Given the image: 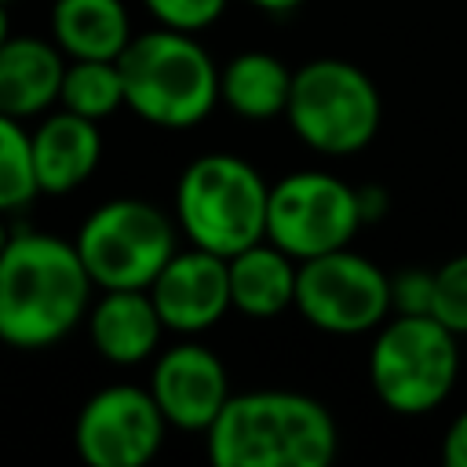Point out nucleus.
<instances>
[{
  "label": "nucleus",
  "instance_id": "1",
  "mask_svg": "<svg viewBox=\"0 0 467 467\" xmlns=\"http://www.w3.org/2000/svg\"><path fill=\"white\" fill-rule=\"evenodd\" d=\"M91 288L73 241L44 230L11 234L0 252V343L15 350L58 343L88 317Z\"/></svg>",
  "mask_w": 467,
  "mask_h": 467
},
{
  "label": "nucleus",
  "instance_id": "2",
  "mask_svg": "<svg viewBox=\"0 0 467 467\" xmlns=\"http://www.w3.org/2000/svg\"><path fill=\"white\" fill-rule=\"evenodd\" d=\"M215 467H325L339 449L332 412L299 390L230 394L204 431Z\"/></svg>",
  "mask_w": 467,
  "mask_h": 467
},
{
  "label": "nucleus",
  "instance_id": "3",
  "mask_svg": "<svg viewBox=\"0 0 467 467\" xmlns=\"http://www.w3.org/2000/svg\"><path fill=\"white\" fill-rule=\"evenodd\" d=\"M124 106L168 131L201 124L219 102V66L182 29H150L128 40L120 51Z\"/></svg>",
  "mask_w": 467,
  "mask_h": 467
},
{
  "label": "nucleus",
  "instance_id": "4",
  "mask_svg": "<svg viewBox=\"0 0 467 467\" xmlns=\"http://www.w3.org/2000/svg\"><path fill=\"white\" fill-rule=\"evenodd\" d=\"M270 186L255 164L234 153H204L190 161L175 182V223L190 244L215 255L266 241Z\"/></svg>",
  "mask_w": 467,
  "mask_h": 467
},
{
  "label": "nucleus",
  "instance_id": "5",
  "mask_svg": "<svg viewBox=\"0 0 467 467\" xmlns=\"http://www.w3.org/2000/svg\"><path fill=\"white\" fill-rule=\"evenodd\" d=\"M434 314H394L376 328L368 350V383L383 409L423 416L438 409L460 376V347Z\"/></svg>",
  "mask_w": 467,
  "mask_h": 467
},
{
  "label": "nucleus",
  "instance_id": "6",
  "mask_svg": "<svg viewBox=\"0 0 467 467\" xmlns=\"http://www.w3.org/2000/svg\"><path fill=\"white\" fill-rule=\"evenodd\" d=\"M383 102L372 77L347 58H310L292 73L285 120L325 157L361 153L379 131Z\"/></svg>",
  "mask_w": 467,
  "mask_h": 467
},
{
  "label": "nucleus",
  "instance_id": "7",
  "mask_svg": "<svg viewBox=\"0 0 467 467\" xmlns=\"http://www.w3.org/2000/svg\"><path fill=\"white\" fill-rule=\"evenodd\" d=\"M175 226L153 201L113 197L80 223L73 244L95 288H150L175 255Z\"/></svg>",
  "mask_w": 467,
  "mask_h": 467
},
{
  "label": "nucleus",
  "instance_id": "8",
  "mask_svg": "<svg viewBox=\"0 0 467 467\" xmlns=\"http://www.w3.org/2000/svg\"><path fill=\"white\" fill-rule=\"evenodd\" d=\"M361 223L358 190L328 171H288L270 186L266 241L296 263L347 248Z\"/></svg>",
  "mask_w": 467,
  "mask_h": 467
},
{
  "label": "nucleus",
  "instance_id": "9",
  "mask_svg": "<svg viewBox=\"0 0 467 467\" xmlns=\"http://www.w3.org/2000/svg\"><path fill=\"white\" fill-rule=\"evenodd\" d=\"M296 310L306 325L328 336L376 332L390 310V277L368 259L347 248L314 255L299 263Z\"/></svg>",
  "mask_w": 467,
  "mask_h": 467
},
{
  "label": "nucleus",
  "instance_id": "10",
  "mask_svg": "<svg viewBox=\"0 0 467 467\" xmlns=\"http://www.w3.org/2000/svg\"><path fill=\"white\" fill-rule=\"evenodd\" d=\"M164 434L168 420L150 387L131 383L95 390L73 420V445L91 467H142L161 452Z\"/></svg>",
  "mask_w": 467,
  "mask_h": 467
},
{
  "label": "nucleus",
  "instance_id": "11",
  "mask_svg": "<svg viewBox=\"0 0 467 467\" xmlns=\"http://www.w3.org/2000/svg\"><path fill=\"white\" fill-rule=\"evenodd\" d=\"M146 292L153 296L164 328L179 336L208 332L226 317V310H234L226 255H215L197 244H190L186 252L175 248V255L164 263V270Z\"/></svg>",
  "mask_w": 467,
  "mask_h": 467
},
{
  "label": "nucleus",
  "instance_id": "12",
  "mask_svg": "<svg viewBox=\"0 0 467 467\" xmlns=\"http://www.w3.org/2000/svg\"><path fill=\"white\" fill-rule=\"evenodd\" d=\"M150 394L161 405L168 427L204 434L230 398V376L215 350L186 339L153 361Z\"/></svg>",
  "mask_w": 467,
  "mask_h": 467
},
{
  "label": "nucleus",
  "instance_id": "13",
  "mask_svg": "<svg viewBox=\"0 0 467 467\" xmlns=\"http://www.w3.org/2000/svg\"><path fill=\"white\" fill-rule=\"evenodd\" d=\"M29 142H33L36 186H40V193H51V197L73 193L77 186H84L102 161L99 120H88L69 109L47 113L29 131Z\"/></svg>",
  "mask_w": 467,
  "mask_h": 467
},
{
  "label": "nucleus",
  "instance_id": "14",
  "mask_svg": "<svg viewBox=\"0 0 467 467\" xmlns=\"http://www.w3.org/2000/svg\"><path fill=\"white\" fill-rule=\"evenodd\" d=\"M84 321L91 347L113 365H139L153 358L164 332L146 288H102V299L88 306Z\"/></svg>",
  "mask_w": 467,
  "mask_h": 467
},
{
  "label": "nucleus",
  "instance_id": "15",
  "mask_svg": "<svg viewBox=\"0 0 467 467\" xmlns=\"http://www.w3.org/2000/svg\"><path fill=\"white\" fill-rule=\"evenodd\" d=\"M66 55L40 36H7L0 44V113L40 117L58 102Z\"/></svg>",
  "mask_w": 467,
  "mask_h": 467
},
{
  "label": "nucleus",
  "instance_id": "16",
  "mask_svg": "<svg viewBox=\"0 0 467 467\" xmlns=\"http://www.w3.org/2000/svg\"><path fill=\"white\" fill-rule=\"evenodd\" d=\"M230 270V303L248 317H277L296 306L299 263L281 252L274 241H255L226 259Z\"/></svg>",
  "mask_w": 467,
  "mask_h": 467
},
{
  "label": "nucleus",
  "instance_id": "17",
  "mask_svg": "<svg viewBox=\"0 0 467 467\" xmlns=\"http://www.w3.org/2000/svg\"><path fill=\"white\" fill-rule=\"evenodd\" d=\"M51 36L66 58H120L135 33L124 0H55Z\"/></svg>",
  "mask_w": 467,
  "mask_h": 467
},
{
  "label": "nucleus",
  "instance_id": "18",
  "mask_svg": "<svg viewBox=\"0 0 467 467\" xmlns=\"http://www.w3.org/2000/svg\"><path fill=\"white\" fill-rule=\"evenodd\" d=\"M292 73L270 51H237L219 69V102L241 120H274L288 106Z\"/></svg>",
  "mask_w": 467,
  "mask_h": 467
},
{
  "label": "nucleus",
  "instance_id": "19",
  "mask_svg": "<svg viewBox=\"0 0 467 467\" xmlns=\"http://www.w3.org/2000/svg\"><path fill=\"white\" fill-rule=\"evenodd\" d=\"M58 106L88 120H106L124 106V77L117 58H66Z\"/></svg>",
  "mask_w": 467,
  "mask_h": 467
},
{
  "label": "nucleus",
  "instance_id": "20",
  "mask_svg": "<svg viewBox=\"0 0 467 467\" xmlns=\"http://www.w3.org/2000/svg\"><path fill=\"white\" fill-rule=\"evenodd\" d=\"M40 193L33 171V142L18 117L0 113V212H18Z\"/></svg>",
  "mask_w": 467,
  "mask_h": 467
},
{
  "label": "nucleus",
  "instance_id": "21",
  "mask_svg": "<svg viewBox=\"0 0 467 467\" xmlns=\"http://www.w3.org/2000/svg\"><path fill=\"white\" fill-rule=\"evenodd\" d=\"M431 314L456 336H467V252L445 259L434 270Z\"/></svg>",
  "mask_w": 467,
  "mask_h": 467
},
{
  "label": "nucleus",
  "instance_id": "22",
  "mask_svg": "<svg viewBox=\"0 0 467 467\" xmlns=\"http://www.w3.org/2000/svg\"><path fill=\"white\" fill-rule=\"evenodd\" d=\"M142 4L157 18V26L182 29V33H201L212 22H219V15L226 11L230 0H142Z\"/></svg>",
  "mask_w": 467,
  "mask_h": 467
},
{
  "label": "nucleus",
  "instance_id": "23",
  "mask_svg": "<svg viewBox=\"0 0 467 467\" xmlns=\"http://www.w3.org/2000/svg\"><path fill=\"white\" fill-rule=\"evenodd\" d=\"M434 270H401L390 277V310L394 314H431Z\"/></svg>",
  "mask_w": 467,
  "mask_h": 467
},
{
  "label": "nucleus",
  "instance_id": "24",
  "mask_svg": "<svg viewBox=\"0 0 467 467\" xmlns=\"http://www.w3.org/2000/svg\"><path fill=\"white\" fill-rule=\"evenodd\" d=\"M441 463H445V467H467V409L445 427V438H441Z\"/></svg>",
  "mask_w": 467,
  "mask_h": 467
},
{
  "label": "nucleus",
  "instance_id": "25",
  "mask_svg": "<svg viewBox=\"0 0 467 467\" xmlns=\"http://www.w3.org/2000/svg\"><path fill=\"white\" fill-rule=\"evenodd\" d=\"M248 4L259 7V11H266V15H288V11L303 7L306 0H248Z\"/></svg>",
  "mask_w": 467,
  "mask_h": 467
},
{
  "label": "nucleus",
  "instance_id": "26",
  "mask_svg": "<svg viewBox=\"0 0 467 467\" xmlns=\"http://www.w3.org/2000/svg\"><path fill=\"white\" fill-rule=\"evenodd\" d=\"M11 36V26H7V4H0V44Z\"/></svg>",
  "mask_w": 467,
  "mask_h": 467
},
{
  "label": "nucleus",
  "instance_id": "27",
  "mask_svg": "<svg viewBox=\"0 0 467 467\" xmlns=\"http://www.w3.org/2000/svg\"><path fill=\"white\" fill-rule=\"evenodd\" d=\"M7 241H11V234H7V226H4V212H0V252L7 248Z\"/></svg>",
  "mask_w": 467,
  "mask_h": 467
},
{
  "label": "nucleus",
  "instance_id": "28",
  "mask_svg": "<svg viewBox=\"0 0 467 467\" xmlns=\"http://www.w3.org/2000/svg\"><path fill=\"white\" fill-rule=\"evenodd\" d=\"M0 4H11V0H0Z\"/></svg>",
  "mask_w": 467,
  "mask_h": 467
}]
</instances>
